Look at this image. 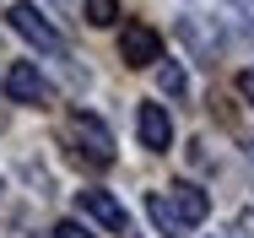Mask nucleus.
<instances>
[{
  "label": "nucleus",
  "instance_id": "f8f14e48",
  "mask_svg": "<svg viewBox=\"0 0 254 238\" xmlns=\"http://www.w3.org/2000/svg\"><path fill=\"white\" fill-rule=\"evenodd\" d=\"M238 97L254 108V71H238Z\"/></svg>",
  "mask_w": 254,
  "mask_h": 238
},
{
  "label": "nucleus",
  "instance_id": "20e7f679",
  "mask_svg": "<svg viewBox=\"0 0 254 238\" xmlns=\"http://www.w3.org/2000/svg\"><path fill=\"white\" fill-rule=\"evenodd\" d=\"M76 206H81V217L98 222L103 233H119V238L130 233V211H125L108 190H76Z\"/></svg>",
  "mask_w": 254,
  "mask_h": 238
},
{
  "label": "nucleus",
  "instance_id": "ddd939ff",
  "mask_svg": "<svg viewBox=\"0 0 254 238\" xmlns=\"http://www.w3.org/2000/svg\"><path fill=\"white\" fill-rule=\"evenodd\" d=\"M0 190H5V184H0Z\"/></svg>",
  "mask_w": 254,
  "mask_h": 238
},
{
  "label": "nucleus",
  "instance_id": "423d86ee",
  "mask_svg": "<svg viewBox=\"0 0 254 238\" xmlns=\"http://www.w3.org/2000/svg\"><path fill=\"white\" fill-rule=\"evenodd\" d=\"M5 97H11V103H44V97H49V81L38 76V65L16 60V65L5 71Z\"/></svg>",
  "mask_w": 254,
  "mask_h": 238
},
{
  "label": "nucleus",
  "instance_id": "39448f33",
  "mask_svg": "<svg viewBox=\"0 0 254 238\" xmlns=\"http://www.w3.org/2000/svg\"><path fill=\"white\" fill-rule=\"evenodd\" d=\"M135 136H141L146 152H168V146H173V119H168L162 103H141V108H135Z\"/></svg>",
  "mask_w": 254,
  "mask_h": 238
},
{
  "label": "nucleus",
  "instance_id": "6e6552de",
  "mask_svg": "<svg viewBox=\"0 0 254 238\" xmlns=\"http://www.w3.org/2000/svg\"><path fill=\"white\" fill-rule=\"evenodd\" d=\"M146 211H152V222H157L168 238H184V228H190V222L173 211V200H168V195H157V190H152V195H146Z\"/></svg>",
  "mask_w": 254,
  "mask_h": 238
},
{
  "label": "nucleus",
  "instance_id": "f03ea898",
  "mask_svg": "<svg viewBox=\"0 0 254 238\" xmlns=\"http://www.w3.org/2000/svg\"><path fill=\"white\" fill-rule=\"evenodd\" d=\"M5 16H11V27H16V33H22L27 44L49 49V54H54V49H65V38H60V27H54L49 16H44V11L33 5V0H16V5L5 11Z\"/></svg>",
  "mask_w": 254,
  "mask_h": 238
},
{
  "label": "nucleus",
  "instance_id": "7ed1b4c3",
  "mask_svg": "<svg viewBox=\"0 0 254 238\" xmlns=\"http://www.w3.org/2000/svg\"><path fill=\"white\" fill-rule=\"evenodd\" d=\"M119 60L130 65V71H146L162 60V38H157V27L146 22H125V33H119Z\"/></svg>",
  "mask_w": 254,
  "mask_h": 238
},
{
  "label": "nucleus",
  "instance_id": "f257e3e1",
  "mask_svg": "<svg viewBox=\"0 0 254 238\" xmlns=\"http://www.w3.org/2000/svg\"><path fill=\"white\" fill-rule=\"evenodd\" d=\"M70 141H76V157H87L92 168H108L114 162V136L98 114H76L70 119Z\"/></svg>",
  "mask_w": 254,
  "mask_h": 238
},
{
  "label": "nucleus",
  "instance_id": "9d476101",
  "mask_svg": "<svg viewBox=\"0 0 254 238\" xmlns=\"http://www.w3.org/2000/svg\"><path fill=\"white\" fill-rule=\"evenodd\" d=\"M157 87H162V92H168V97H184V87H190V81H184V71H179L173 60H168V65L157 71Z\"/></svg>",
  "mask_w": 254,
  "mask_h": 238
},
{
  "label": "nucleus",
  "instance_id": "0eeeda50",
  "mask_svg": "<svg viewBox=\"0 0 254 238\" xmlns=\"http://www.w3.org/2000/svg\"><path fill=\"white\" fill-rule=\"evenodd\" d=\"M168 200H173V211H179L190 228L211 217V195H205L200 184H190V179H173V184H168Z\"/></svg>",
  "mask_w": 254,
  "mask_h": 238
},
{
  "label": "nucleus",
  "instance_id": "1a4fd4ad",
  "mask_svg": "<svg viewBox=\"0 0 254 238\" xmlns=\"http://www.w3.org/2000/svg\"><path fill=\"white\" fill-rule=\"evenodd\" d=\"M81 11H87L92 27H114L119 22V0H81Z\"/></svg>",
  "mask_w": 254,
  "mask_h": 238
},
{
  "label": "nucleus",
  "instance_id": "9b49d317",
  "mask_svg": "<svg viewBox=\"0 0 254 238\" xmlns=\"http://www.w3.org/2000/svg\"><path fill=\"white\" fill-rule=\"evenodd\" d=\"M49 238H92V233H87L81 222H54V228H49Z\"/></svg>",
  "mask_w": 254,
  "mask_h": 238
}]
</instances>
